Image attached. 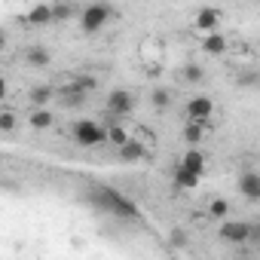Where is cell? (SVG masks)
Segmentation results:
<instances>
[{"label": "cell", "mask_w": 260, "mask_h": 260, "mask_svg": "<svg viewBox=\"0 0 260 260\" xmlns=\"http://www.w3.org/2000/svg\"><path fill=\"white\" fill-rule=\"evenodd\" d=\"M211 211H214V214H223V211H226V205H223V202H214V205H211Z\"/></svg>", "instance_id": "obj_22"}, {"label": "cell", "mask_w": 260, "mask_h": 260, "mask_svg": "<svg viewBox=\"0 0 260 260\" xmlns=\"http://www.w3.org/2000/svg\"><path fill=\"white\" fill-rule=\"evenodd\" d=\"M107 138H110V144H116V147H122V144H125L122 128H119V125H113V122H110V132H107Z\"/></svg>", "instance_id": "obj_14"}, {"label": "cell", "mask_w": 260, "mask_h": 260, "mask_svg": "<svg viewBox=\"0 0 260 260\" xmlns=\"http://www.w3.org/2000/svg\"><path fill=\"white\" fill-rule=\"evenodd\" d=\"M242 193H245L248 199H260V178H257L254 172H245V175H242Z\"/></svg>", "instance_id": "obj_7"}, {"label": "cell", "mask_w": 260, "mask_h": 260, "mask_svg": "<svg viewBox=\"0 0 260 260\" xmlns=\"http://www.w3.org/2000/svg\"><path fill=\"white\" fill-rule=\"evenodd\" d=\"M220 236H223L226 242L242 245V242L251 236V226H248V223H242V220H236V223H223V226H220Z\"/></svg>", "instance_id": "obj_4"}, {"label": "cell", "mask_w": 260, "mask_h": 260, "mask_svg": "<svg viewBox=\"0 0 260 260\" xmlns=\"http://www.w3.org/2000/svg\"><path fill=\"white\" fill-rule=\"evenodd\" d=\"M119 156H122V159H138V156H144V147H141L138 141H125L122 150H119Z\"/></svg>", "instance_id": "obj_8"}, {"label": "cell", "mask_w": 260, "mask_h": 260, "mask_svg": "<svg viewBox=\"0 0 260 260\" xmlns=\"http://www.w3.org/2000/svg\"><path fill=\"white\" fill-rule=\"evenodd\" d=\"M83 98H86V95H83V92H77V89H64V92H61V101H64L68 107H80V104H83Z\"/></svg>", "instance_id": "obj_10"}, {"label": "cell", "mask_w": 260, "mask_h": 260, "mask_svg": "<svg viewBox=\"0 0 260 260\" xmlns=\"http://www.w3.org/2000/svg\"><path fill=\"white\" fill-rule=\"evenodd\" d=\"M205 49H208V52H220V49H223V40H220V37H208V40H205Z\"/></svg>", "instance_id": "obj_17"}, {"label": "cell", "mask_w": 260, "mask_h": 260, "mask_svg": "<svg viewBox=\"0 0 260 260\" xmlns=\"http://www.w3.org/2000/svg\"><path fill=\"white\" fill-rule=\"evenodd\" d=\"M0 46H4V34H0Z\"/></svg>", "instance_id": "obj_25"}, {"label": "cell", "mask_w": 260, "mask_h": 260, "mask_svg": "<svg viewBox=\"0 0 260 260\" xmlns=\"http://www.w3.org/2000/svg\"><path fill=\"white\" fill-rule=\"evenodd\" d=\"M49 122H52V116H49L46 110H37V113L31 116V125H34V128H46Z\"/></svg>", "instance_id": "obj_13"}, {"label": "cell", "mask_w": 260, "mask_h": 260, "mask_svg": "<svg viewBox=\"0 0 260 260\" xmlns=\"http://www.w3.org/2000/svg\"><path fill=\"white\" fill-rule=\"evenodd\" d=\"M178 181H181V184H193V181H196V175H190V172H184V169H181V172H178Z\"/></svg>", "instance_id": "obj_21"}, {"label": "cell", "mask_w": 260, "mask_h": 260, "mask_svg": "<svg viewBox=\"0 0 260 260\" xmlns=\"http://www.w3.org/2000/svg\"><path fill=\"white\" fill-rule=\"evenodd\" d=\"M74 138H77L80 144H86V147H95V144H101V141H104V128H101L98 122L80 119V122L74 125Z\"/></svg>", "instance_id": "obj_2"}, {"label": "cell", "mask_w": 260, "mask_h": 260, "mask_svg": "<svg viewBox=\"0 0 260 260\" xmlns=\"http://www.w3.org/2000/svg\"><path fill=\"white\" fill-rule=\"evenodd\" d=\"M89 199H92L95 205L107 208V211H116V214H122V217H135V214H138V208H135L132 202H128V199H125L122 193L110 190V187H92Z\"/></svg>", "instance_id": "obj_1"}, {"label": "cell", "mask_w": 260, "mask_h": 260, "mask_svg": "<svg viewBox=\"0 0 260 260\" xmlns=\"http://www.w3.org/2000/svg\"><path fill=\"white\" fill-rule=\"evenodd\" d=\"M181 169L190 172V175H199V172H202V156H199V153H187V159H184Z\"/></svg>", "instance_id": "obj_9"}, {"label": "cell", "mask_w": 260, "mask_h": 260, "mask_svg": "<svg viewBox=\"0 0 260 260\" xmlns=\"http://www.w3.org/2000/svg\"><path fill=\"white\" fill-rule=\"evenodd\" d=\"M71 13H74V7H55V10H52V16H55V19H68Z\"/></svg>", "instance_id": "obj_18"}, {"label": "cell", "mask_w": 260, "mask_h": 260, "mask_svg": "<svg viewBox=\"0 0 260 260\" xmlns=\"http://www.w3.org/2000/svg\"><path fill=\"white\" fill-rule=\"evenodd\" d=\"M107 16H110V7H89L86 16H83V28L86 31H98L107 22Z\"/></svg>", "instance_id": "obj_3"}, {"label": "cell", "mask_w": 260, "mask_h": 260, "mask_svg": "<svg viewBox=\"0 0 260 260\" xmlns=\"http://www.w3.org/2000/svg\"><path fill=\"white\" fill-rule=\"evenodd\" d=\"M49 19H52V10H49V7H37V10H31V22H34V25L49 22Z\"/></svg>", "instance_id": "obj_11"}, {"label": "cell", "mask_w": 260, "mask_h": 260, "mask_svg": "<svg viewBox=\"0 0 260 260\" xmlns=\"http://www.w3.org/2000/svg\"><path fill=\"white\" fill-rule=\"evenodd\" d=\"M49 95H52V89H49V86H40V89L31 92V101H34V104H43V101H49Z\"/></svg>", "instance_id": "obj_15"}, {"label": "cell", "mask_w": 260, "mask_h": 260, "mask_svg": "<svg viewBox=\"0 0 260 260\" xmlns=\"http://www.w3.org/2000/svg\"><path fill=\"white\" fill-rule=\"evenodd\" d=\"M13 125H16V116L13 113H0V128H4V132H10Z\"/></svg>", "instance_id": "obj_16"}, {"label": "cell", "mask_w": 260, "mask_h": 260, "mask_svg": "<svg viewBox=\"0 0 260 260\" xmlns=\"http://www.w3.org/2000/svg\"><path fill=\"white\" fill-rule=\"evenodd\" d=\"M187 113H190L193 122H208V116H211V98H193L187 104Z\"/></svg>", "instance_id": "obj_5"}, {"label": "cell", "mask_w": 260, "mask_h": 260, "mask_svg": "<svg viewBox=\"0 0 260 260\" xmlns=\"http://www.w3.org/2000/svg\"><path fill=\"white\" fill-rule=\"evenodd\" d=\"M28 58H31L34 64H46V58H49V55H46V52H37V49H34V52H28Z\"/></svg>", "instance_id": "obj_19"}, {"label": "cell", "mask_w": 260, "mask_h": 260, "mask_svg": "<svg viewBox=\"0 0 260 260\" xmlns=\"http://www.w3.org/2000/svg\"><path fill=\"white\" fill-rule=\"evenodd\" d=\"M0 98H4V83H0Z\"/></svg>", "instance_id": "obj_24"}, {"label": "cell", "mask_w": 260, "mask_h": 260, "mask_svg": "<svg viewBox=\"0 0 260 260\" xmlns=\"http://www.w3.org/2000/svg\"><path fill=\"white\" fill-rule=\"evenodd\" d=\"M153 104L156 107H169V92H156L153 95Z\"/></svg>", "instance_id": "obj_20"}, {"label": "cell", "mask_w": 260, "mask_h": 260, "mask_svg": "<svg viewBox=\"0 0 260 260\" xmlns=\"http://www.w3.org/2000/svg\"><path fill=\"white\" fill-rule=\"evenodd\" d=\"M214 25H217V13L202 10V13H199V28H214Z\"/></svg>", "instance_id": "obj_12"}, {"label": "cell", "mask_w": 260, "mask_h": 260, "mask_svg": "<svg viewBox=\"0 0 260 260\" xmlns=\"http://www.w3.org/2000/svg\"><path fill=\"white\" fill-rule=\"evenodd\" d=\"M107 110H110L113 116L128 113V110H132V95H128V92H113L110 101H107Z\"/></svg>", "instance_id": "obj_6"}, {"label": "cell", "mask_w": 260, "mask_h": 260, "mask_svg": "<svg viewBox=\"0 0 260 260\" xmlns=\"http://www.w3.org/2000/svg\"><path fill=\"white\" fill-rule=\"evenodd\" d=\"M187 77L190 80H199V68H187Z\"/></svg>", "instance_id": "obj_23"}]
</instances>
